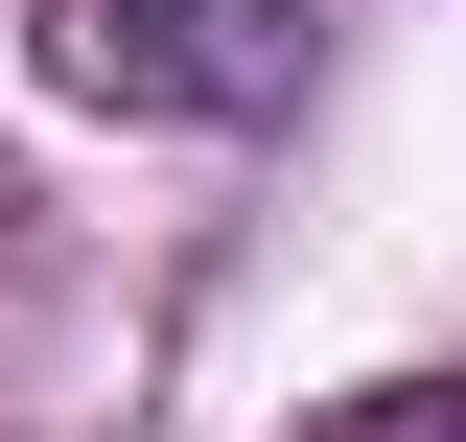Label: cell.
<instances>
[{
    "instance_id": "7a4b0ae2",
    "label": "cell",
    "mask_w": 466,
    "mask_h": 442,
    "mask_svg": "<svg viewBox=\"0 0 466 442\" xmlns=\"http://www.w3.org/2000/svg\"><path fill=\"white\" fill-rule=\"evenodd\" d=\"M397 442H466V373H443V396H420V419H397Z\"/></svg>"
},
{
    "instance_id": "6da1fadb",
    "label": "cell",
    "mask_w": 466,
    "mask_h": 442,
    "mask_svg": "<svg viewBox=\"0 0 466 442\" xmlns=\"http://www.w3.org/2000/svg\"><path fill=\"white\" fill-rule=\"evenodd\" d=\"M280 0H47V94L94 116H280Z\"/></svg>"
}]
</instances>
